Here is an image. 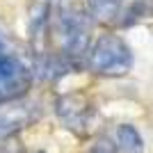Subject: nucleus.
<instances>
[{
	"label": "nucleus",
	"instance_id": "7",
	"mask_svg": "<svg viewBox=\"0 0 153 153\" xmlns=\"http://www.w3.org/2000/svg\"><path fill=\"white\" fill-rule=\"evenodd\" d=\"M123 2L126 0H85L91 21L101 25H112L119 21L123 12Z\"/></svg>",
	"mask_w": 153,
	"mask_h": 153
},
{
	"label": "nucleus",
	"instance_id": "8",
	"mask_svg": "<svg viewBox=\"0 0 153 153\" xmlns=\"http://www.w3.org/2000/svg\"><path fill=\"white\" fill-rule=\"evenodd\" d=\"M114 144L119 153H144V140L140 130L130 123H121L114 128Z\"/></svg>",
	"mask_w": 153,
	"mask_h": 153
},
{
	"label": "nucleus",
	"instance_id": "5",
	"mask_svg": "<svg viewBox=\"0 0 153 153\" xmlns=\"http://www.w3.org/2000/svg\"><path fill=\"white\" fill-rule=\"evenodd\" d=\"M53 7H55V0H27V37L37 59L48 55Z\"/></svg>",
	"mask_w": 153,
	"mask_h": 153
},
{
	"label": "nucleus",
	"instance_id": "3",
	"mask_svg": "<svg viewBox=\"0 0 153 153\" xmlns=\"http://www.w3.org/2000/svg\"><path fill=\"white\" fill-rule=\"evenodd\" d=\"M34 71L23 59L12 55H0V105L23 96L30 91Z\"/></svg>",
	"mask_w": 153,
	"mask_h": 153
},
{
	"label": "nucleus",
	"instance_id": "2",
	"mask_svg": "<svg viewBox=\"0 0 153 153\" xmlns=\"http://www.w3.org/2000/svg\"><path fill=\"white\" fill-rule=\"evenodd\" d=\"M85 66L101 78H121L133 66V51L119 34H101L89 46Z\"/></svg>",
	"mask_w": 153,
	"mask_h": 153
},
{
	"label": "nucleus",
	"instance_id": "1",
	"mask_svg": "<svg viewBox=\"0 0 153 153\" xmlns=\"http://www.w3.org/2000/svg\"><path fill=\"white\" fill-rule=\"evenodd\" d=\"M91 21L85 0H55L51 30L55 27L59 37V55L73 66L85 64L87 51L91 46Z\"/></svg>",
	"mask_w": 153,
	"mask_h": 153
},
{
	"label": "nucleus",
	"instance_id": "11",
	"mask_svg": "<svg viewBox=\"0 0 153 153\" xmlns=\"http://www.w3.org/2000/svg\"><path fill=\"white\" fill-rule=\"evenodd\" d=\"M0 55H2V41H0Z\"/></svg>",
	"mask_w": 153,
	"mask_h": 153
},
{
	"label": "nucleus",
	"instance_id": "4",
	"mask_svg": "<svg viewBox=\"0 0 153 153\" xmlns=\"http://www.w3.org/2000/svg\"><path fill=\"white\" fill-rule=\"evenodd\" d=\"M55 112H57L59 121L64 126L73 130L78 135H87L94 121V103L87 98L80 91H73V94H62L55 101Z\"/></svg>",
	"mask_w": 153,
	"mask_h": 153
},
{
	"label": "nucleus",
	"instance_id": "10",
	"mask_svg": "<svg viewBox=\"0 0 153 153\" xmlns=\"http://www.w3.org/2000/svg\"><path fill=\"white\" fill-rule=\"evenodd\" d=\"M89 153H119V149H117L114 140H108V137H101V140L96 142L94 146H91Z\"/></svg>",
	"mask_w": 153,
	"mask_h": 153
},
{
	"label": "nucleus",
	"instance_id": "9",
	"mask_svg": "<svg viewBox=\"0 0 153 153\" xmlns=\"http://www.w3.org/2000/svg\"><path fill=\"white\" fill-rule=\"evenodd\" d=\"M153 9V0H135L133 5L126 9V19L121 21V25H133V23H137V21H142L144 16H149Z\"/></svg>",
	"mask_w": 153,
	"mask_h": 153
},
{
	"label": "nucleus",
	"instance_id": "6",
	"mask_svg": "<svg viewBox=\"0 0 153 153\" xmlns=\"http://www.w3.org/2000/svg\"><path fill=\"white\" fill-rule=\"evenodd\" d=\"M39 114H41L39 105L34 101H27L25 96L2 103L0 105V140H9L19 130L32 126L39 119Z\"/></svg>",
	"mask_w": 153,
	"mask_h": 153
}]
</instances>
